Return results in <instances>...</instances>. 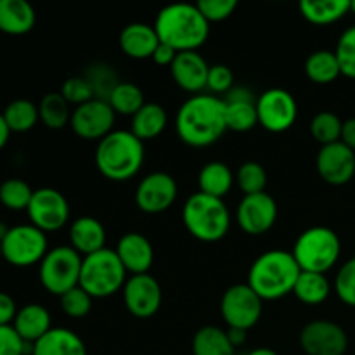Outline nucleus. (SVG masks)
I'll use <instances>...</instances> for the list:
<instances>
[{
  "label": "nucleus",
  "mask_w": 355,
  "mask_h": 355,
  "mask_svg": "<svg viewBox=\"0 0 355 355\" xmlns=\"http://www.w3.org/2000/svg\"><path fill=\"white\" fill-rule=\"evenodd\" d=\"M175 130L184 144L191 148H208L227 132L224 99L211 94L189 97L179 107Z\"/></svg>",
  "instance_id": "obj_1"
},
{
  "label": "nucleus",
  "mask_w": 355,
  "mask_h": 355,
  "mask_svg": "<svg viewBox=\"0 0 355 355\" xmlns=\"http://www.w3.org/2000/svg\"><path fill=\"white\" fill-rule=\"evenodd\" d=\"M153 26L159 42L177 52L198 51L210 35V23L205 19L196 3H172L163 7Z\"/></svg>",
  "instance_id": "obj_2"
},
{
  "label": "nucleus",
  "mask_w": 355,
  "mask_h": 355,
  "mask_svg": "<svg viewBox=\"0 0 355 355\" xmlns=\"http://www.w3.org/2000/svg\"><path fill=\"white\" fill-rule=\"evenodd\" d=\"M300 267L286 250H269L257 257L248 270V286L266 300H279L293 293Z\"/></svg>",
  "instance_id": "obj_3"
},
{
  "label": "nucleus",
  "mask_w": 355,
  "mask_h": 355,
  "mask_svg": "<svg viewBox=\"0 0 355 355\" xmlns=\"http://www.w3.org/2000/svg\"><path fill=\"white\" fill-rule=\"evenodd\" d=\"M144 163V142L130 130H113L99 141L96 166L101 175L113 182H125L137 175Z\"/></svg>",
  "instance_id": "obj_4"
},
{
  "label": "nucleus",
  "mask_w": 355,
  "mask_h": 355,
  "mask_svg": "<svg viewBox=\"0 0 355 355\" xmlns=\"http://www.w3.org/2000/svg\"><path fill=\"white\" fill-rule=\"evenodd\" d=\"M182 220L187 232L203 243H217L227 236L231 227V214L220 198L194 193L182 207Z\"/></svg>",
  "instance_id": "obj_5"
},
{
  "label": "nucleus",
  "mask_w": 355,
  "mask_h": 355,
  "mask_svg": "<svg viewBox=\"0 0 355 355\" xmlns=\"http://www.w3.org/2000/svg\"><path fill=\"white\" fill-rule=\"evenodd\" d=\"M342 243L333 229L324 225L309 227L295 241L291 255L304 272L326 274L338 262Z\"/></svg>",
  "instance_id": "obj_6"
},
{
  "label": "nucleus",
  "mask_w": 355,
  "mask_h": 355,
  "mask_svg": "<svg viewBox=\"0 0 355 355\" xmlns=\"http://www.w3.org/2000/svg\"><path fill=\"white\" fill-rule=\"evenodd\" d=\"M127 279V270L114 250L104 248L83 257L78 286L92 298H107L118 293L123 290Z\"/></svg>",
  "instance_id": "obj_7"
},
{
  "label": "nucleus",
  "mask_w": 355,
  "mask_h": 355,
  "mask_svg": "<svg viewBox=\"0 0 355 355\" xmlns=\"http://www.w3.org/2000/svg\"><path fill=\"white\" fill-rule=\"evenodd\" d=\"M83 257L71 246H55L49 250L40 262L38 277L45 290L55 297H62L80 284Z\"/></svg>",
  "instance_id": "obj_8"
},
{
  "label": "nucleus",
  "mask_w": 355,
  "mask_h": 355,
  "mask_svg": "<svg viewBox=\"0 0 355 355\" xmlns=\"http://www.w3.org/2000/svg\"><path fill=\"white\" fill-rule=\"evenodd\" d=\"M2 259L14 267H31L40 263L49 252L47 236L31 224L10 227L3 238Z\"/></svg>",
  "instance_id": "obj_9"
},
{
  "label": "nucleus",
  "mask_w": 355,
  "mask_h": 355,
  "mask_svg": "<svg viewBox=\"0 0 355 355\" xmlns=\"http://www.w3.org/2000/svg\"><path fill=\"white\" fill-rule=\"evenodd\" d=\"M263 300L245 284H234L222 295L220 314L225 324L234 329L250 331L262 318Z\"/></svg>",
  "instance_id": "obj_10"
},
{
  "label": "nucleus",
  "mask_w": 355,
  "mask_h": 355,
  "mask_svg": "<svg viewBox=\"0 0 355 355\" xmlns=\"http://www.w3.org/2000/svg\"><path fill=\"white\" fill-rule=\"evenodd\" d=\"M259 125L272 134L290 130L298 116V106L293 94L284 89H269L257 97Z\"/></svg>",
  "instance_id": "obj_11"
},
{
  "label": "nucleus",
  "mask_w": 355,
  "mask_h": 355,
  "mask_svg": "<svg viewBox=\"0 0 355 355\" xmlns=\"http://www.w3.org/2000/svg\"><path fill=\"white\" fill-rule=\"evenodd\" d=\"M31 225L47 232L59 231L69 220V203L64 194L52 187H40L33 193L28 207Z\"/></svg>",
  "instance_id": "obj_12"
},
{
  "label": "nucleus",
  "mask_w": 355,
  "mask_h": 355,
  "mask_svg": "<svg viewBox=\"0 0 355 355\" xmlns=\"http://www.w3.org/2000/svg\"><path fill=\"white\" fill-rule=\"evenodd\" d=\"M116 113L107 101L92 99L89 103L76 106L71 113L69 127L85 141H103L113 132Z\"/></svg>",
  "instance_id": "obj_13"
},
{
  "label": "nucleus",
  "mask_w": 355,
  "mask_h": 355,
  "mask_svg": "<svg viewBox=\"0 0 355 355\" xmlns=\"http://www.w3.org/2000/svg\"><path fill=\"white\" fill-rule=\"evenodd\" d=\"M298 342L307 355H343L349 349V336L345 329L326 319H318L305 324Z\"/></svg>",
  "instance_id": "obj_14"
},
{
  "label": "nucleus",
  "mask_w": 355,
  "mask_h": 355,
  "mask_svg": "<svg viewBox=\"0 0 355 355\" xmlns=\"http://www.w3.org/2000/svg\"><path fill=\"white\" fill-rule=\"evenodd\" d=\"M177 193L179 187L170 173L153 172L139 182L135 189V203L144 214L158 215L175 203Z\"/></svg>",
  "instance_id": "obj_15"
},
{
  "label": "nucleus",
  "mask_w": 355,
  "mask_h": 355,
  "mask_svg": "<svg viewBox=\"0 0 355 355\" xmlns=\"http://www.w3.org/2000/svg\"><path fill=\"white\" fill-rule=\"evenodd\" d=\"M236 220L241 231L250 236L266 234L277 220V203L269 193L243 196L236 210Z\"/></svg>",
  "instance_id": "obj_16"
},
{
  "label": "nucleus",
  "mask_w": 355,
  "mask_h": 355,
  "mask_svg": "<svg viewBox=\"0 0 355 355\" xmlns=\"http://www.w3.org/2000/svg\"><path fill=\"white\" fill-rule=\"evenodd\" d=\"M121 291H123L125 307L137 319L153 318L162 307V286L151 274L130 276Z\"/></svg>",
  "instance_id": "obj_17"
},
{
  "label": "nucleus",
  "mask_w": 355,
  "mask_h": 355,
  "mask_svg": "<svg viewBox=\"0 0 355 355\" xmlns=\"http://www.w3.org/2000/svg\"><path fill=\"white\" fill-rule=\"evenodd\" d=\"M321 179L329 186H345L355 177V153L343 142L322 146L315 158Z\"/></svg>",
  "instance_id": "obj_18"
},
{
  "label": "nucleus",
  "mask_w": 355,
  "mask_h": 355,
  "mask_svg": "<svg viewBox=\"0 0 355 355\" xmlns=\"http://www.w3.org/2000/svg\"><path fill=\"white\" fill-rule=\"evenodd\" d=\"M208 71L210 64L198 51L179 52L173 64L170 66V73L177 87L194 96L203 94V90L207 89Z\"/></svg>",
  "instance_id": "obj_19"
},
{
  "label": "nucleus",
  "mask_w": 355,
  "mask_h": 355,
  "mask_svg": "<svg viewBox=\"0 0 355 355\" xmlns=\"http://www.w3.org/2000/svg\"><path fill=\"white\" fill-rule=\"evenodd\" d=\"M114 252L123 263L125 270L132 276L149 274V269L155 262V250L151 241L141 232H127L121 236Z\"/></svg>",
  "instance_id": "obj_20"
},
{
  "label": "nucleus",
  "mask_w": 355,
  "mask_h": 355,
  "mask_svg": "<svg viewBox=\"0 0 355 355\" xmlns=\"http://www.w3.org/2000/svg\"><path fill=\"white\" fill-rule=\"evenodd\" d=\"M225 104V125L227 130L232 132H248L259 125V114H257V99L253 94L243 87H234L224 97Z\"/></svg>",
  "instance_id": "obj_21"
},
{
  "label": "nucleus",
  "mask_w": 355,
  "mask_h": 355,
  "mask_svg": "<svg viewBox=\"0 0 355 355\" xmlns=\"http://www.w3.org/2000/svg\"><path fill=\"white\" fill-rule=\"evenodd\" d=\"M69 246L78 255L89 257L106 248V229L96 217H80L69 225Z\"/></svg>",
  "instance_id": "obj_22"
},
{
  "label": "nucleus",
  "mask_w": 355,
  "mask_h": 355,
  "mask_svg": "<svg viewBox=\"0 0 355 355\" xmlns=\"http://www.w3.org/2000/svg\"><path fill=\"white\" fill-rule=\"evenodd\" d=\"M158 45V33H156L155 26H151V24H127L120 33V49L130 59L153 58V54H155Z\"/></svg>",
  "instance_id": "obj_23"
},
{
  "label": "nucleus",
  "mask_w": 355,
  "mask_h": 355,
  "mask_svg": "<svg viewBox=\"0 0 355 355\" xmlns=\"http://www.w3.org/2000/svg\"><path fill=\"white\" fill-rule=\"evenodd\" d=\"M37 23V12L26 0H0V31L12 37L30 33Z\"/></svg>",
  "instance_id": "obj_24"
},
{
  "label": "nucleus",
  "mask_w": 355,
  "mask_h": 355,
  "mask_svg": "<svg viewBox=\"0 0 355 355\" xmlns=\"http://www.w3.org/2000/svg\"><path fill=\"white\" fill-rule=\"evenodd\" d=\"M12 328L28 343H35L52 329L51 314L44 305L28 304L17 311Z\"/></svg>",
  "instance_id": "obj_25"
},
{
  "label": "nucleus",
  "mask_w": 355,
  "mask_h": 355,
  "mask_svg": "<svg viewBox=\"0 0 355 355\" xmlns=\"http://www.w3.org/2000/svg\"><path fill=\"white\" fill-rule=\"evenodd\" d=\"M33 355H87V347L71 329L52 328L33 343Z\"/></svg>",
  "instance_id": "obj_26"
},
{
  "label": "nucleus",
  "mask_w": 355,
  "mask_h": 355,
  "mask_svg": "<svg viewBox=\"0 0 355 355\" xmlns=\"http://www.w3.org/2000/svg\"><path fill=\"white\" fill-rule=\"evenodd\" d=\"M298 9L304 19L315 26H328L350 10L349 0H302Z\"/></svg>",
  "instance_id": "obj_27"
},
{
  "label": "nucleus",
  "mask_w": 355,
  "mask_h": 355,
  "mask_svg": "<svg viewBox=\"0 0 355 355\" xmlns=\"http://www.w3.org/2000/svg\"><path fill=\"white\" fill-rule=\"evenodd\" d=\"M166 111L165 107L156 103H146L137 113L132 116L130 132L139 139V141H153L166 127Z\"/></svg>",
  "instance_id": "obj_28"
},
{
  "label": "nucleus",
  "mask_w": 355,
  "mask_h": 355,
  "mask_svg": "<svg viewBox=\"0 0 355 355\" xmlns=\"http://www.w3.org/2000/svg\"><path fill=\"white\" fill-rule=\"evenodd\" d=\"M198 184H200V193L224 200V196H227L234 186V173L225 163L210 162L200 170Z\"/></svg>",
  "instance_id": "obj_29"
},
{
  "label": "nucleus",
  "mask_w": 355,
  "mask_h": 355,
  "mask_svg": "<svg viewBox=\"0 0 355 355\" xmlns=\"http://www.w3.org/2000/svg\"><path fill=\"white\" fill-rule=\"evenodd\" d=\"M193 355H234V345L227 331L218 326H203L193 336Z\"/></svg>",
  "instance_id": "obj_30"
},
{
  "label": "nucleus",
  "mask_w": 355,
  "mask_h": 355,
  "mask_svg": "<svg viewBox=\"0 0 355 355\" xmlns=\"http://www.w3.org/2000/svg\"><path fill=\"white\" fill-rule=\"evenodd\" d=\"M331 293V284H329L326 274L319 272H304L302 270L295 283L293 295L305 305H321L328 300Z\"/></svg>",
  "instance_id": "obj_31"
},
{
  "label": "nucleus",
  "mask_w": 355,
  "mask_h": 355,
  "mask_svg": "<svg viewBox=\"0 0 355 355\" xmlns=\"http://www.w3.org/2000/svg\"><path fill=\"white\" fill-rule=\"evenodd\" d=\"M305 75L311 82L318 83V85H328V83L335 82L340 75L338 59H336L335 51H315L305 61Z\"/></svg>",
  "instance_id": "obj_32"
},
{
  "label": "nucleus",
  "mask_w": 355,
  "mask_h": 355,
  "mask_svg": "<svg viewBox=\"0 0 355 355\" xmlns=\"http://www.w3.org/2000/svg\"><path fill=\"white\" fill-rule=\"evenodd\" d=\"M71 113L68 101L61 96V92L45 94L38 104L40 121L51 130H61L66 125H69Z\"/></svg>",
  "instance_id": "obj_33"
},
{
  "label": "nucleus",
  "mask_w": 355,
  "mask_h": 355,
  "mask_svg": "<svg viewBox=\"0 0 355 355\" xmlns=\"http://www.w3.org/2000/svg\"><path fill=\"white\" fill-rule=\"evenodd\" d=\"M2 114L6 118L9 130L16 132V134H24V132L31 130L40 120L38 106L28 99L12 101V103L7 104Z\"/></svg>",
  "instance_id": "obj_34"
},
{
  "label": "nucleus",
  "mask_w": 355,
  "mask_h": 355,
  "mask_svg": "<svg viewBox=\"0 0 355 355\" xmlns=\"http://www.w3.org/2000/svg\"><path fill=\"white\" fill-rule=\"evenodd\" d=\"M110 106L116 114H123V116H134L142 106H144V94L139 89L135 83L130 82H120L116 89L111 92L110 99H107Z\"/></svg>",
  "instance_id": "obj_35"
},
{
  "label": "nucleus",
  "mask_w": 355,
  "mask_h": 355,
  "mask_svg": "<svg viewBox=\"0 0 355 355\" xmlns=\"http://www.w3.org/2000/svg\"><path fill=\"white\" fill-rule=\"evenodd\" d=\"M343 121L331 111H321L311 121V135L315 142L322 146L335 144L342 139Z\"/></svg>",
  "instance_id": "obj_36"
},
{
  "label": "nucleus",
  "mask_w": 355,
  "mask_h": 355,
  "mask_svg": "<svg viewBox=\"0 0 355 355\" xmlns=\"http://www.w3.org/2000/svg\"><path fill=\"white\" fill-rule=\"evenodd\" d=\"M35 191L23 179H7L0 184V203L12 211L28 210Z\"/></svg>",
  "instance_id": "obj_37"
},
{
  "label": "nucleus",
  "mask_w": 355,
  "mask_h": 355,
  "mask_svg": "<svg viewBox=\"0 0 355 355\" xmlns=\"http://www.w3.org/2000/svg\"><path fill=\"white\" fill-rule=\"evenodd\" d=\"M236 182H238L239 189L245 193V196L266 193L267 172L260 163L246 162L236 172Z\"/></svg>",
  "instance_id": "obj_38"
},
{
  "label": "nucleus",
  "mask_w": 355,
  "mask_h": 355,
  "mask_svg": "<svg viewBox=\"0 0 355 355\" xmlns=\"http://www.w3.org/2000/svg\"><path fill=\"white\" fill-rule=\"evenodd\" d=\"M85 78L87 82L90 83V87H92L94 94H96V99L103 101L110 99L111 92H113V90L116 89L118 83H120L116 78V73L113 71V68L106 64L92 66V68L87 71Z\"/></svg>",
  "instance_id": "obj_39"
},
{
  "label": "nucleus",
  "mask_w": 355,
  "mask_h": 355,
  "mask_svg": "<svg viewBox=\"0 0 355 355\" xmlns=\"http://www.w3.org/2000/svg\"><path fill=\"white\" fill-rule=\"evenodd\" d=\"M342 75L355 80V26L347 28L338 38L335 49Z\"/></svg>",
  "instance_id": "obj_40"
},
{
  "label": "nucleus",
  "mask_w": 355,
  "mask_h": 355,
  "mask_svg": "<svg viewBox=\"0 0 355 355\" xmlns=\"http://www.w3.org/2000/svg\"><path fill=\"white\" fill-rule=\"evenodd\" d=\"M92 300L94 298L80 286L73 288L68 293L59 297V304H61L62 312L73 319H82L85 315H89V312L92 311Z\"/></svg>",
  "instance_id": "obj_41"
},
{
  "label": "nucleus",
  "mask_w": 355,
  "mask_h": 355,
  "mask_svg": "<svg viewBox=\"0 0 355 355\" xmlns=\"http://www.w3.org/2000/svg\"><path fill=\"white\" fill-rule=\"evenodd\" d=\"M59 92H61V96L68 101L69 106L75 104V107L96 99V94H94L92 87L87 82L85 76H71V78L64 80V83H62Z\"/></svg>",
  "instance_id": "obj_42"
},
{
  "label": "nucleus",
  "mask_w": 355,
  "mask_h": 355,
  "mask_svg": "<svg viewBox=\"0 0 355 355\" xmlns=\"http://www.w3.org/2000/svg\"><path fill=\"white\" fill-rule=\"evenodd\" d=\"M335 291L343 304L355 307V257L343 263L336 274Z\"/></svg>",
  "instance_id": "obj_43"
},
{
  "label": "nucleus",
  "mask_w": 355,
  "mask_h": 355,
  "mask_svg": "<svg viewBox=\"0 0 355 355\" xmlns=\"http://www.w3.org/2000/svg\"><path fill=\"white\" fill-rule=\"evenodd\" d=\"M0 355H33V343L24 342L12 326H0Z\"/></svg>",
  "instance_id": "obj_44"
},
{
  "label": "nucleus",
  "mask_w": 355,
  "mask_h": 355,
  "mask_svg": "<svg viewBox=\"0 0 355 355\" xmlns=\"http://www.w3.org/2000/svg\"><path fill=\"white\" fill-rule=\"evenodd\" d=\"M196 7L208 23H218L234 14L238 2L236 0H200Z\"/></svg>",
  "instance_id": "obj_45"
},
{
  "label": "nucleus",
  "mask_w": 355,
  "mask_h": 355,
  "mask_svg": "<svg viewBox=\"0 0 355 355\" xmlns=\"http://www.w3.org/2000/svg\"><path fill=\"white\" fill-rule=\"evenodd\" d=\"M207 89L210 90L211 96L214 94H229L234 89V75H232L231 68L225 64H214L210 66L208 71V82Z\"/></svg>",
  "instance_id": "obj_46"
},
{
  "label": "nucleus",
  "mask_w": 355,
  "mask_h": 355,
  "mask_svg": "<svg viewBox=\"0 0 355 355\" xmlns=\"http://www.w3.org/2000/svg\"><path fill=\"white\" fill-rule=\"evenodd\" d=\"M17 311L14 298L0 291V326H12Z\"/></svg>",
  "instance_id": "obj_47"
},
{
  "label": "nucleus",
  "mask_w": 355,
  "mask_h": 355,
  "mask_svg": "<svg viewBox=\"0 0 355 355\" xmlns=\"http://www.w3.org/2000/svg\"><path fill=\"white\" fill-rule=\"evenodd\" d=\"M177 54H179V52H177L175 49H172L170 45L162 44V42H159L155 54H153V61H155L158 66H172L173 61H175Z\"/></svg>",
  "instance_id": "obj_48"
},
{
  "label": "nucleus",
  "mask_w": 355,
  "mask_h": 355,
  "mask_svg": "<svg viewBox=\"0 0 355 355\" xmlns=\"http://www.w3.org/2000/svg\"><path fill=\"white\" fill-rule=\"evenodd\" d=\"M340 142H343L347 148H350L355 153V118L343 121L342 139H340Z\"/></svg>",
  "instance_id": "obj_49"
},
{
  "label": "nucleus",
  "mask_w": 355,
  "mask_h": 355,
  "mask_svg": "<svg viewBox=\"0 0 355 355\" xmlns=\"http://www.w3.org/2000/svg\"><path fill=\"white\" fill-rule=\"evenodd\" d=\"M227 336L229 340H231V343L236 347L243 345V343L246 342V338H248V331H245V329H234V328H229L227 329Z\"/></svg>",
  "instance_id": "obj_50"
},
{
  "label": "nucleus",
  "mask_w": 355,
  "mask_h": 355,
  "mask_svg": "<svg viewBox=\"0 0 355 355\" xmlns=\"http://www.w3.org/2000/svg\"><path fill=\"white\" fill-rule=\"evenodd\" d=\"M9 137H10V130L6 123V118H3V114L0 113V151L6 148V144L9 142Z\"/></svg>",
  "instance_id": "obj_51"
},
{
  "label": "nucleus",
  "mask_w": 355,
  "mask_h": 355,
  "mask_svg": "<svg viewBox=\"0 0 355 355\" xmlns=\"http://www.w3.org/2000/svg\"><path fill=\"white\" fill-rule=\"evenodd\" d=\"M246 355H277V352L272 349H267V347H260V349L252 350V352H248Z\"/></svg>",
  "instance_id": "obj_52"
},
{
  "label": "nucleus",
  "mask_w": 355,
  "mask_h": 355,
  "mask_svg": "<svg viewBox=\"0 0 355 355\" xmlns=\"http://www.w3.org/2000/svg\"><path fill=\"white\" fill-rule=\"evenodd\" d=\"M9 229H10V227H7V225L3 224V222H0V243L3 241V238H6V236H7V232H9Z\"/></svg>",
  "instance_id": "obj_53"
},
{
  "label": "nucleus",
  "mask_w": 355,
  "mask_h": 355,
  "mask_svg": "<svg viewBox=\"0 0 355 355\" xmlns=\"http://www.w3.org/2000/svg\"><path fill=\"white\" fill-rule=\"evenodd\" d=\"M350 10H352V12L355 14V0H354V2H350Z\"/></svg>",
  "instance_id": "obj_54"
},
{
  "label": "nucleus",
  "mask_w": 355,
  "mask_h": 355,
  "mask_svg": "<svg viewBox=\"0 0 355 355\" xmlns=\"http://www.w3.org/2000/svg\"><path fill=\"white\" fill-rule=\"evenodd\" d=\"M0 259H2V245H0Z\"/></svg>",
  "instance_id": "obj_55"
}]
</instances>
